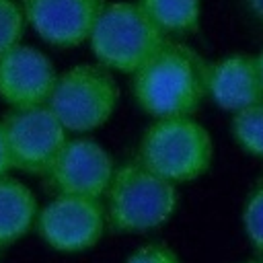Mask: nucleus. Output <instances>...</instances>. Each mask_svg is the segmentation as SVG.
Instances as JSON below:
<instances>
[{"label":"nucleus","mask_w":263,"mask_h":263,"mask_svg":"<svg viewBox=\"0 0 263 263\" xmlns=\"http://www.w3.org/2000/svg\"><path fill=\"white\" fill-rule=\"evenodd\" d=\"M208 66L191 47L166 41L134 72V97L156 119L189 117L208 95Z\"/></svg>","instance_id":"f257e3e1"},{"label":"nucleus","mask_w":263,"mask_h":263,"mask_svg":"<svg viewBox=\"0 0 263 263\" xmlns=\"http://www.w3.org/2000/svg\"><path fill=\"white\" fill-rule=\"evenodd\" d=\"M105 220L115 232H144L164 224L177 208L175 183L158 177L140 160L115 168L107 187Z\"/></svg>","instance_id":"f03ea898"},{"label":"nucleus","mask_w":263,"mask_h":263,"mask_svg":"<svg viewBox=\"0 0 263 263\" xmlns=\"http://www.w3.org/2000/svg\"><path fill=\"white\" fill-rule=\"evenodd\" d=\"M88 41L99 66L134 74L168 39L138 4L113 2L101 10Z\"/></svg>","instance_id":"7ed1b4c3"},{"label":"nucleus","mask_w":263,"mask_h":263,"mask_svg":"<svg viewBox=\"0 0 263 263\" xmlns=\"http://www.w3.org/2000/svg\"><path fill=\"white\" fill-rule=\"evenodd\" d=\"M212 156V138L201 123L191 117H166L146 129L138 160L171 183H187L210 168Z\"/></svg>","instance_id":"20e7f679"},{"label":"nucleus","mask_w":263,"mask_h":263,"mask_svg":"<svg viewBox=\"0 0 263 263\" xmlns=\"http://www.w3.org/2000/svg\"><path fill=\"white\" fill-rule=\"evenodd\" d=\"M119 101V88L107 68L78 64L58 74L47 107L66 132H92L109 121Z\"/></svg>","instance_id":"39448f33"},{"label":"nucleus","mask_w":263,"mask_h":263,"mask_svg":"<svg viewBox=\"0 0 263 263\" xmlns=\"http://www.w3.org/2000/svg\"><path fill=\"white\" fill-rule=\"evenodd\" d=\"M0 125L12 168L27 175H45L68 140V132L47 105L8 109Z\"/></svg>","instance_id":"423d86ee"},{"label":"nucleus","mask_w":263,"mask_h":263,"mask_svg":"<svg viewBox=\"0 0 263 263\" xmlns=\"http://www.w3.org/2000/svg\"><path fill=\"white\" fill-rule=\"evenodd\" d=\"M105 208L97 197L55 195L35 218L43 242L58 253H82L92 249L105 232Z\"/></svg>","instance_id":"0eeeda50"},{"label":"nucleus","mask_w":263,"mask_h":263,"mask_svg":"<svg viewBox=\"0 0 263 263\" xmlns=\"http://www.w3.org/2000/svg\"><path fill=\"white\" fill-rule=\"evenodd\" d=\"M113 173V158L99 142L76 138L66 140L43 177L55 195H82L101 199L111 183Z\"/></svg>","instance_id":"6e6552de"},{"label":"nucleus","mask_w":263,"mask_h":263,"mask_svg":"<svg viewBox=\"0 0 263 263\" xmlns=\"http://www.w3.org/2000/svg\"><path fill=\"white\" fill-rule=\"evenodd\" d=\"M58 72L37 47L16 43L0 55V99L10 109L47 105Z\"/></svg>","instance_id":"1a4fd4ad"},{"label":"nucleus","mask_w":263,"mask_h":263,"mask_svg":"<svg viewBox=\"0 0 263 263\" xmlns=\"http://www.w3.org/2000/svg\"><path fill=\"white\" fill-rule=\"evenodd\" d=\"M27 25L49 45L74 47L88 39L105 0H21Z\"/></svg>","instance_id":"9d476101"},{"label":"nucleus","mask_w":263,"mask_h":263,"mask_svg":"<svg viewBox=\"0 0 263 263\" xmlns=\"http://www.w3.org/2000/svg\"><path fill=\"white\" fill-rule=\"evenodd\" d=\"M208 95L226 111L263 103V80L257 60L251 55H230L208 66Z\"/></svg>","instance_id":"9b49d317"},{"label":"nucleus","mask_w":263,"mask_h":263,"mask_svg":"<svg viewBox=\"0 0 263 263\" xmlns=\"http://www.w3.org/2000/svg\"><path fill=\"white\" fill-rule=\"evenodd\" d=\"M39 205L35 193L23 181L0 177V249L18 242L33 226Z\"/></svg>","instance_id":"f8f14e48"},{"label":"nucleus","mask_w":263,"mask_h":263,"mask_svg":"<svg viewBox=\"0 0 263 263\" xmlns=\"http://www.w3.org/2000/svg\"><path fill=\"white\" fill-rule=\"evenodd\" d=\"M138 6L164 35L195 31L201 16V0H138Z\"/></svg>","instance_id":"ddd939ff"},{"label":"nucleus","mask_w":263,"mask_h":263,"mask_svg":"<svg viewBox=\"0 0 263 263\" xmlns=\"http://www.w3.org/2000/svg\"><path fill=\"white\" fill-rule=\"evenodd\" d=\"M230 129L245 152L263 158V103L236 111L232 115Z\"/></svg>","instance_id":"4468645a"},{"label":"nucleus","mask_w":263,"mask_h":263,"mask_svg":"<svg viewBox=\"0 0 263 263\" xmlns=\"http://www.w3.org/2000/svg\"><path fill=\"white\" fill-rule=\"evenodd\" d=\"M27 21L21 0H0V55L21 43Z\"/></svg>","instance_id":"2eb2a0df"},{"label":"nucleus","mask_w":263,"mask_h":263,"mask_svg":"<svg viewBox=\"0 0 263 263\" xmlns=\"http://www.w3.org/2000/svg\"><path fill=\"white\" fill-rule=\"evenodd\" d=\"M242 226L253 249L263 257V183L253 189L242 210Z\"/></svg>","instance_id":"dca6fc26"},{"label":"nucleus","mask_w":263,"mask_h":263,"mask_svg":"<svg viewBox=\"0 0 263 263\" xmlns=\"http://www.w3.org/2000/svg\"><path fill=\"white\" fill-rule=\"evenodd\" d=\"M125 263H181V259L171 247L152 242L136 249Z\"/></svg>","instance_id":"f3484780"},{"label":"nucleus","mask_w":263,"mask_h":263,"mask_svg":"<svg viewBox=\"0 0 263 263\" xmlns=\"http://www.w3.org/2000/svg\"><path fill=\"white\" fill-rule=\"evenodd\" d=\"M10 171H12V164H10V158H8V148H6V140H4L2 125H0V177L8 175Z\"/></svg>","instance_id":"a211bd4d"},{"label":"nucleus","mask_w":263,"mask_h":263,"mask_svg":"<svg viewBox=\"0 0 263 263\" xmlns=\"http://www.w3.org/2000/svg\"><path fill=\"white\" fill-rule=\"evenodd\" d=\"M245 4L251 10V14L263 25V0H245Z\"/></svg>","instance_id":"6ab92c4d"},{"label":"nucleus","mask_w":263,"mask_h":263,"mask_svg":"<svg viewBox=\"0 0 263 263\" xmlns=\"http://www.w3.org/2000/svg\"><path fill=\"white\" fill-rule=\"evenodd\" d=\"M255 60H257V68H259V74H261V80H263V51Z\"/></svg>","instance_id":"aec40b11"},{"label":"nucleus","mask_w":263,"mask_h":263,"mask_svg":"<svg viewBox=\"0 0 263 263\" xmlns=\"http://www.w3.org/2000/svg\"><path fill=\"white\" fill-rule=\"evenodd\" d=\"M245 263H263V259L261 261H245Z\"/></svg>","instance_id":"412c9836"},{"label":"nucleus","mask_w":263,"mask_h":263,"mask_svg":"<svg viewBox=\"0 0 263 263\" xmlns=\"http://www.w3.org/2000/svg\"><path fill=\"white\" fill-rule=\"evenodd\" d=\"M0 251H2V249H0Z\"/></svg>","instance_id":"4be33fe9"}]
</instances>
